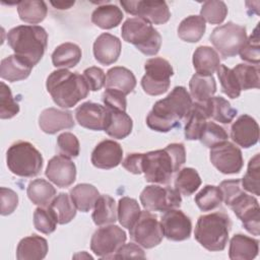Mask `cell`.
Masks as SVG:
<instances>
[{"mask_svg":"<svg viewBox=\"0 0 260 260\" xmlns=\"http://www.w3.org/2000/svg\"><path fill=\"white\" fill-rule=\"evenodd\" d=\"M164 237L170 241L180 242L190 238L192 231V222L180 209H170L165 211L160 218Z\"/></svg>","mask_w":260,"mask_h":260,"instance_id":"cell-16","label":"cell"},{"mask_svg":"<svg viewBox=\"0 0 260 260\" xmlns=\"http://www.w3.org/2000/svg\"><path fill=\"white\" fill-rule=\"evenodd\" d=\"M0 88V118L11 119L19 112V105L14 100L8 85L1 81Z\"/></svg>","mask_w":260,"mask_h":260,"instance_id":"cell-50","label":"cell"},{"mask_svg":"<svg viewBox=\"0 0 260 260\" xmlns=\"http://www.w3.org/2000/svg\"><path fill=\"white\" fill-rule=\"evenodd\" d=\"M122 146L111 139H105L98 143L90 156L91 164L98 169L110 170L116 168L122 162Z\"/></svg>","mask_w":260,"mask_h":260,"instance_id":"cell-18","label":"cell"},{"mask_svg":"<svg viewBox=\"0 0 260 260\" xmlns=\"http://www.w3.org/2000/svg\"><path fill=\"white\" fill-rule=\"evenodd\" d=\"M207 110L209 119L212 118L221 124H230L238 113L222 96H212L207 102Z\"/></svg>","mask_w":260,"mask_h":260,"instance_id":"cell-38","label":"cell"},{"mask_svg":"<svg viewBox=\"0 0 260 260\" xmlns=\"http://www.w3.org/2000/svg\"><path fill=\"white\" fill-rule=\"evenodd\" d=\"M260 155L256 153L248 162L247 172L241 180L242 188L256 196L260 194Z\"/></svg>","mask_w":260,"mask_h":260,"instance_id":"cell-44","label":"cell"},{"mask_svg":"<svg viewBox=\"0 0 260 260\" xmlns=\"http://www.w3.org/2000/svg\"><path fill=\"white\" fill-rule=\"evenodd\" d=\"M102 100L107 109L126 112L127 100L123 92L113 88H106L103 92Z\"/></svg>","mask_w":260,"mask_h":260,"instance_id":"cell-53","label":"cell"},{"mask_svg":"<svg viewBox=\"0 0 260 260\" xmlns=\"http://www.w3.org/2000/svg\"><path fill=\"white\" fill-rule=\"evenodd\" d=\"M46 87L54 103L63 109L72 108L89 93L83 75L68 69H58L50 73Z\"/></svg>","mask_w":260,"mask_h":260,"instance_id":"cell-3","label":"cell"},{"mask_svg":"<svg viewBox=\"0 0 260 260\" xmlns=\"http://www.w3.org/2000/svg\"><path fill=\"white\" fill-rule=\"evenodd\" d=\"M175 189L180 194L190 196L200 187L201 179L198 172L193 168H183L175 178Z\"/></svg>","mask_w":260,"mask_h":260,"instance_id":"cell-39","label":"cell"},{"mask_svg":"<svg viewBox=\"0 0 260 260\" xmlns=\"http://www.w3.org/2000/svg\"><path fill=\"white\" fill-rule=\"evenodd\" d=\"M124 10L136 17H141L151 24H164L171 18V12L165 1H120Z\"/></svg>","mask_w":260,"mask_h":260,"instance_id":"cell-14","label":"cell"},{"mask_svg":"<svg viewBox=\"0 0 260 260\" xmlns=\"http://www.w3.org/2000/svg\"><path fill=\"white\" fill-rule=\"evenodd\" d=\"M69 195L76 209L81 212H88L93 208L95 201L100 196L99 190L91 184L81 183L73 187Z\"/></svg>","mask_w":260,"mask_h":260,"instance_id":"cell-33","label":"cell"},{"mask_svg":"<svg viewBox=\"0 0 260 260\" xmlns=\"http://www.w3.org/2000/svg\"><path fill=\"white\" fill-rule=\"evenodd\" d=\"M129 234L136 244L146 249L157 246L164 238L160 222L148 210L141 211L138 219L129 229Z\"/></svg>","mask_w":260,"mask_h":260,"instance_id":"cell-12","label":"cell"},{"mask_svg":"<svg viewBox=\"0 0 260 260\" xmlns=\"http://www.w3.org/2000/svg\"><path fill=\"white\" fill-rule=\"evenodd\" d=\"M117 258H145L144 251L134 243L124 244L118 252L115 254L113 259Z\"/></svg>","mask_w":260,"mask_h":260,"instance_id":"cell-57","label":"cell"},{"mask_svg":"<svg viewBox=\"0 0 260 260\" xmlns=\"http://www.w3.org/2000/svg\"><path fill=\"white\" fill-rule=\"evenodd\" d=\"M48 242L45 238L31 235L19 241L16 248V258L18 260L44 259L48 253Z\"/></svg>","mask_w":260,"mask_h":260,"instance_id":"cell-24","label":"cell"},{"mask_svg":"<svg viewBox=\"0 0 260 260\" xmlns=\"http://www.w3.org/2000/svg\"><path fill=\"white\" fill-rule=\"evenodd\" d=\"M186 161V150L182 143H171L164 149L152 150L142 155V173L147 182L169 184L173 174L179 172Z\"/></svg>","mask_w":260,"mask_h":260,"instance_id":"cell-2","label":"cell"},{"mask_svg":"<svg viewBox=\"0 0 260 260\" xmlns=\"http://www.w3.org/2000/svg\"><path fill=\"white\" fill-rule=\"evenodd\" d=\"M140 202L148 211H168L181 206L182 198L180 192L171 187L158 185L146 186L139 196Z\"/></svg>","mask_w":260,"mask_h":260,"instance_id":"cell-11","label":"cell"},{"mask_svg":"<svg viewBox=\"0 0 260 260\" xmlns=\"http://www.w3.org/2000/svg\"><path fill=\"white\" fill-rule=\"evenodd\" d=\"M207 119H209L207 103L205 105L193 103L192 109L185 120V138L187 140H198Z\"/></svg>","mask_w":260,"mask_h":260,"instance_id":"cell-28","label":"cell"},{"mask_svg":"<svg viewBox=\"0 0 260 260\" xmlns=\"http://www.w3.org/2000/svg\"><path fill=\"white\" fill-rule=\"evenodd\" d=\"M228 15V7L223 1H205L200 10V16L211 24H220Z\"/></svg>","mask_w":260,"mask_h":260,"instance_id":"cell-46","label":"cell"},{"mask_svg":"<svg viewBox=\"0 0 260 260\" xmlns=\"http://www.w3.org/2000/svg\"><path fill=\"white\" fill-rule=\"evenodd\" d=\"M190 96L193 103L205 105L216 91V82L212 75L195 73L189 81Z\"/></svg>","mask_w":260,"mask_h":260,"instance_id":"cell-26","label":"cell"},{"mask_svg":"<svg viewBox=\"0 0 260 260\" xmlns=\"http://www.w3.org/2000/svg\"><path fill=\"white\" fill-rule=\"evenodd\" d=\"M192 62L196 73L212 75L220 65V58L211 47L200 46L194 51Z\"/></svg>","mask_w":260,"mask_h":260,"instance_id":"cell-29","label":"cell"},{"mask_svg":"<svg viewBox=\"0 0 260 260\" xmlns=\"http://www.w3.org/2000/svg\"><path fill=\"white\" fill-rule=\"evenodd\" d=\"M239 54L242 60L249 62L252 65H259L260 46H259V25L258 24L255 27L252 35L249 38H247Z\"/></svg>","mask_w":260,"mask_h":260,"instance_id":"cell-49","label":"cell"},{"mask_svg":"<svg viewBox=\"0 0 260 260\" xmlns=\"http://www.w3.org/2000/svg\"><path fill=\"white\" fill-rule=\"evenodd\" d=\"M126 233L116 224L99 228L90 239V249L100 258L113 259L118 250L125 244Z\"/></svg>","mask_w":260,"mask_h":260,"instance_id":"cell-10","label":"cell"},{"mask_svg":"<svg viewBox=\"0 0 260 260\" xmlns=\"http://www.w3.org/2000/svg\"><path fill=\"white\" fill-rule=\"evenodd\" d=\"M228 138L229 134L223 127L214 122L207 121L201 132L199 140L203 145L211 148L219 143L228 141Z\"/></svg>","mask_w":260,"mask_h":260,"instance_id":"cell-47","label":"cell"},{"mask_svg":"<svg viewBox=\"0 0 260 260\" xmlns=\"http://www.w3.org/2000/svg\"><path fill=\"white\" fill-rule=\"evenodd\" d=\"M241 90L260 87L259 65L238 64L233 68Z\"/></svg>","mask_w":260,"mask_h":260,"instance_id":"cell-42","label":"cell"},{"mask_svg":"<svg viewBox=\"0 0 260 260\" xmlns=\"http://www.w3.org/2000/svg\"><path fill=\"white\" fill-rule=\"evenodd\" d=\"M124 14L117 5L108 4V5H101L98 6L92 14H91V21L93 24L99 26L103 29H111L118 26Z\"/></svg>","mask_w":260,"mask_h":260,"instance_id":"cell-34","label":"cell"},{"mask_svg":"<svg viewBox=\"0 0 260 260\" xmlns=\"http://www.w3.org/2000/svg\"><path fill=\"white\" fill-rule=\"evenodd\" d=\"M222 91L231 99H237L241 94V88L233 69L220 64L216 70Z\"/></svg>","mask_w":260,"mask_h":260,"instance_id":"cell-48","label":"cell"},{"mask_svg":"<svg viewBox=\"0 0 260 260\" xmlns=\"http://www.w3.org/2000/svg\"><path fill=\"white\" fill-rule=\"evenodd\" d=\"M122 39L147 56H154L161 46V37L152 24L141 17L128 18L121 28Z\"/></svg>","mask_w":260,"mask_h":260,"instance_id":"cell-6","label":"cell"},{"mask_svg":"<svg viewBox=\"0 0 260 260\" xmlns=\"http://www.w3.org/2000/svg\"><path fill=\"white\" fill-rule=\"evenodd\" d=\"M0 213L1 215L11 214L18 205V195L13 190L1 187L0 188Z\"/></svg>","mask_w":260,"mask_h":260,"instance_id":"cell-54","label":"cell"},{"mask_svg":"<svg viewBox=\"0 0 260 260\" xmlns=\"http://www.w3.org/2000/svg\"><path fill=\"white\" fill-rule=\"evenodd\" d=\"M91 217L99 226L114 223L118 219L115 199L107 194L100 195L94 203Z\"/></svg>","mask_w":260,"mask_h":260,"instance_id":"cell-32","label":"cell"},{"mask_svg":"<svg viewBox=\"0 0 260 260\" xmlns=\"http://www.w3.org/2000/svg\"><path fill=\"white\" fill-rule=\"evenodd\" d=\"M42 153L27 141H17L9 146L6 152V164L9 171L23 178L39 175L43 168Z\"/></svg>","mask_w":260,"mask_h":260,"instance_id":"cell-7","label":"cell"},{"mask_svg":"<svg viewBox=\"0 0 260 260\" xmlns=\"http://www.w3.org/2000/svg\"><path fill=\"white\" fill-rule=\"evenodd\" d=\"M51 4L57 8V9H69L71 6H73L75 4L74 1H69V2H64V1H58V2H51Z\"/></svg>","mask_w":260,"mask_h":260,"instance_id":"cell-58","label":"cell"},{"mask_svg":"<svg viewBox=\"0 0 260 260\" xmlns=\"http://www.w3.org/2000/svg\"><path fill=\"white\" fill-rule=\"evenodd\" d=\"M7 42L15 55L34 67L46 52L48 34L40 25H18L7 32Z\"/></svg>","mask_w":260,"mask_h":260,"instance_id":"cell-4","label":"cell"},{"mask_svg":"<svg viewBox=\"0 0 260 260\" xmlns=\"http://www.w3.org/2000/svg\"><path fill=\"white\" fill-rule=\"evenodd\" d=\"M57 147L60 154L68 157H76L80 151V145L77 137L70 133L64 132L57 137Z\"/></svg>","mask_w":260,"mask_h":260,"instance_id":"cell-51","label":"cell"},{"mask_svg":"<svg viewBox=\"0 0 260 260\" xmlns=\"http://www.w3.org/2000/svg\"><path fill=\"white\" fill-rule=\"evenodd\" d=\"M142 155L140 152L129 153L122 161V166L129 173L134 175H140L142 173Z\"/></svg>","mask_w":260,"mask_h":260,"instance_id":"cell-56","label":"cell"},{"mask_svg":"<svg viewBox=\"0 0 260 260\" xmlns=\"http://www.w3.org/2000/svg\"><path fill=\"white\" fill-rule=\"evenodd\" d=\"M232 140L243 148L255 145L259 139V126L256 120L247 115H241L231 127Z\"/></svg>","mask_w":260,"mask_h":260,"instance_id":"cell-20","label":"cell"},{"mask_svg":"<svg viewBox=\"0 0 260 260\" xmlns=\"http://www.w3.org/2000/svg\"><path fill=\"white\" fill-rule=\"evenodd\" d=\"M209 158L211 164L225 175L239 174L244 165L241 149L230 141L211 147Z\"/></svg>","mask_w":260,"mask_h":260,"instance_id":"cell-13","label":"cell"},{"mask_svg":"<svg viewBox=\"0 0 260 260\" xmlns=\"http://www.w3.org/2000/svg\"><path fill=\"white\" fill-rule=\"evenodd\" d=\"M140 213V206L134 198L125 196L119 199L117 215L118 220L123 228L129 230L138 219Z\"/></svg>","mask_w":260,"mask_h":260,"instance_id":"cell-41","label":"cell"},{"mask_svg":"<svg viewBox=\"0 0 260 260\" xmlns=\"http://www.w3.org/2000/svg\"><path fill=\"white\" fill-rule=\"evenodd\" d=\"M82 52L74 43H63L52 53V63L57 68L68 69L76 66L81 60Z\"/></svg>","mask_w":260,"mask_h":260,"instance_id":"cell-31","label":"cell"},{"mask_svg":"<svg viewBox=\"0 0 260 260\" xmlns=\"http://www.w3.org/2000/svg\"><path fill=\"white\" fill-rule=\"evenodd\" d=\"M144 70L141 86L145 93L159 95L169 89L174 69L168 60L160 57L150 58L145 62Z\"/></svg>","mask_w":260,"mask_h":260,"instance_id":"cell-9","label":"cell"},{"mask_svg":"<svg viewBox=\"0 0 260 260\" xmlns=\"http://www.w3.org/2000/svg\"><path fill=\"white\" fill-rule=\"evenodd\" d=\"M26 194L34 204L47 207L55 198L56 189L48 181L44 179H36L28 184Z\"/></svg>","mask_w":260,"mask_h":260,"instance_id":"cell-35","label":"cell"},{"mask_svg":"<svg viewBox=\"0 0 260 260\" xmlns=\"http://www.w3.org/2000/svg\"><path fill=\"white\" fill-rule=\"evenodd\" d=\"M193 101L184 86H175L164 99L157 101L146 117L147 126L157 132H169L186 120Z\"/></svg>","mask_w":260,"mask_h":260,"instance_id":"cell-1","label":"cell"},{"mask_svg":"<svg viewBox=\"0 0 260 260\" xmlns=\"http://www.w3.org/2000/svg\"><path fill=\"white\" fill-rule=\"evenodd\" d=\"M232 221L223 212H212L199 216L195 231V240L208 251H222L228 243Z\"/></svg>","mask_w":260,"mask_h":260,"instance_id":"cell-5","label":"cell"},{"mask_svg":"<svg viewBox=\"0 0 260 260\" xmlns=\"http://www.w3.org/2000/svg\"><path fill=\"white\" fill-rule=\"evenodd\" d=\"M209 40L223 59L235 57L239 54L247 40L246 27L229 21L225 24L215 27Z\"/></svg>","mask_w":260,"mask_h":260,"instance_id":"cell-8","label":"cell"},{"mask_svg":"<svg viewBox=\"0 0 260 260\" xmlns=\"http://www.w3.org/2000/svg\"><path fill=\"white\" fill-rule=\"evenodd\" d=\"M57 216L58 223L65 224L70 222L76 215V207L67 193H60L52 200L49 205Z\"/></svg>","mask_w":260,"mask_h":260,"instance_id":"cell-40","label":"cell"},{"mask_svg":"<svg viewBox=\"0 0 260 260\" xmlns=\"http://www.w3.org/2000/svg\"><path fill=\"white\" fill-rule=\"evenodd\" d=\"M45 175L57 187L67 188L75 182L76 167L70 157L58 154L49 160Z\"/></svg>","mask_w":260,"mask_h":260,"instance_id":"cell-17","label":"cell"},{"mask_svg":"<svg viewBox=\"0 0 260 260\" xmlns=\"http://www.w3.org/2000/svg\"><path fill=\"white\" fill-rule=\"evenodd\" d=\"M17 13L22 21L37 24L47 16L48 7L44 1H19L17 2Z\"/></svg>","mask_w":260,"mask_h":260,"instance_id":"cell-37","label":"cell"},{"mask_svg":"<svg viewBox=\"0 0 260 260\" xmlns=\"http://www.w3.org/2000/svg\"><path fill=\"white\" fill-rule=\"evenodd\" d=\"M39 126L43 132L55 134L58 131L73 128L75 122L70 111L48 108L40 114Z\"/></svg>","mask_w":260,"mask_h":260,"instance_id":"cell-21","label":"cell"},{"mask_svg":"<svg viewBox=\"0 0 260 260\" xmlns=\"http://www.w3.org/2000/svg\"><path fill=\"white\" fill-rule=\"evenodd\" d=\"M75 118L81 127L95 131L105 130L108 109L96 103L85 102L76 108Z\"/></svg>","mask_w":260,"mask_h":260,"instance_id":"cell-19","label":"cell"},{"mask_svg":"<svg viewBox=\"0 0 260 260\" xmlns=\"http://www.w3.org/2000/svg\"><path fill=\"white\" fill-rule=\"evenodd\" d=\"M205 28V20L200 15H190L180 22L178 36L184 42L196 43L203 37Z\"/></svg>","mask_w":260,"mask_h":260,"instance_id":"cell-36","label":"cell"},{"mask_svg":"<svg viewBox=\"0 0 260 260\" xmlns=\"http://www.w3.org/2000/svg\"><path fill=\"white\" fill-rule=\"evenodd\" d=\"M132 127V119L126 112L108 109V120L104 131L109 136L116 139H123L131 133Z\"/></svg>","mask_w":260,"mask_h":260,"instance_id":"cell-30","label":"cell"},{"mask_svg":"<svg viewBox=\"0 0 260 260\" xmlns=\"http://www.w3.org/2000/svg\"><path fill=\"white\" fill-rule=\"evenodd\" d=\"M58 219L50 206H39L34 212V225L37 231L49 235L55 232Z\"/></svg>","mask_w":260,"mask_h":260,"instance_id":"cell-45","label":"cell"},{"mask_svg":"<svg viewBox=\"0 0 260 260\" xmlns=\"http://www.w3.org/2000/svg\"><path fill=\"white\" fill-rule=\"evenodd\" d=\"M230 208L242 221L245 230L254 235L259 236L260 234V207L258 200L248 195L246 192L242 194Z\"/></svg>","mask_w":260,"mask_h":260,"instance_id":"cell-15","label":"cell"},{"mask_svg":"<svg viewBox=\"0 0 260 260\" xmlns=\"http://www.w3.org/2000/svg\"><path fill=\"white\" fill-rule=\"evenodd\" d=\"M31 69L32 66L27 61L13 54L1 60L0 76L2 79L15 82L27 78Z\"/></svg>","mask_w":260,"mask_h":260,"instance_id":"cell-23","label":"cell"},{"mask_svg":"<svg viewBox=\"0 0 260 260\" xmlns=\"http://www.w3.org/2000/svg\"><path fill=\"white\" fill-rule=\"evenodd\" d=\"M219 189L222 193V200L226 206H231L242 194L245 193L241 185V180L233 179L225 180L219 184Z\"/></svg>","mask_w":260,"mask_h":260,"instance_id":"cell-52","label":"cell"},{"mask_svg":"<svg viewBox=\"0 0 260 260\" xmlns=\"http://www.w3.org/2000/svg\"><path fill=\"white\" fill-rule=\"evenodd\" d=\"M83 77L89 87V90H100L106 82V74L104 70L96 66H91L83 71Z\"/></svg>","mask_w":260,"mask_h":260,"instance_id":"cell-55","label":"cell"},{"mask_svg":"<svg viewBox=\"0 0 260 260\" xmlns=\"http://www.w3.org/2000/svg\"><path fill=\"white\" fill-rule=\"evenodd\" d=\"M122 44L119 38L109 32L100 35L93 43V56L103 65L115 63L121 54Z\"/></svg>","mask_w":260,"mask_h":260,"instance_id":"cell-22","label":"cell"},{"mask_svg":"<svg viewBox=\"0 0 260 260\" xmlns=\"http://www.w3.org/2000/svg\"><path fill=\"white\" fill-rule=\"evenodd\" d=\"M105 86L106 88L117 89L127 95L134 90L136 78L131 70L122 66H115L108 70Z\"/></svg>","mask_w":260,"mask_h":260,"instance_id":"cell-27","label":"cell"},{"mask_svg":"<svg viewBox=\"0 0 260 260\" xmlns=\"http://www.w3.org/2000/svg\"><path fill=\"white\" fill-rule=\"evenodd\" d=\"M259 252V241L243 234H236L230 242L229 257L232 260H251Z\"/></svg>","mask_w":260,"mask_h":260,"instance_id":"cell-25","label":"cell"},{"mask_svg":"<svg viewBox=\"0 0 260 260\" xmlns=\"http://www.w3.org/2000/svg\"><path fill=\"white\" fill-rule=\"evenodd\" d=\"M195 203L202 211H210L217 208L222 202V193L219 187L214 185L204 186L196 195Z\"/></svg>","mask_w":260,"mask_h":260,"instance_id":"cell-43","label":"cell"}]
</instances>
